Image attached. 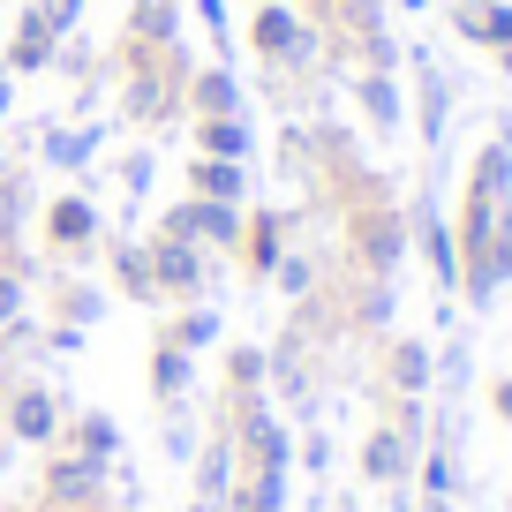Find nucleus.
Here are the masks:
<instances>
[{"mask_svg":"<svg viewBox=\"0 0 512 512\" xmlns=\"http://www.w3.org/2000/svg\"><path fill=\"white\" fill-rule=\"evenodd\" d=\"M113 497V467L106 460H83L68 445L38 452V512H91Z\"/></svg>","mask_w":512,"mask_h":512,"instance_id":"nucleus-2","label":"nucleus"},{"mask_svg":"<svg viewBox=\"0 0 512 512\" xmlns=\"http://www.w3.org/2000/svg\"><path fill=\"white\" fill-rule=\"evenodd\" d=\"M8 113H16V76L0 68V121H8Z\"/></svg>","mask_w":512,"mask_h":512,"instance_id":"nucleus-34","label":"nucleus"},{"mask_svg":"<svg viewBox=\"0 0 512 512\" xmlns=\"http://www.w3.org/2000/svg\"><path fill=\"white\" fill-rule=\"evenodd\" d=\"M400 8H415V0H400Z\"/></svg>","mask_w":512,"mask_h":512,"instance_id":"nucleus-41","label":"nucleus"},{"mask_svg":"<svg viewBox=\"0 0 512 512\" xmlns=\"http://www.w3.org/2000/svg\"><path fill=\"white\" fill-rule=\"evenodd\" d=\"M181 113H196V121H211V113H241V83L226 61L211 68H189V83H181Z\"/></svg>","mask_w":512,"mask_h":512,"instance_id":"nucleus-11","label":"nucleus"},{"mask_svg":"<svg viewBox=\"0 0 512 512\" xmlns=\"http://www.w3.org/2000/svg\"><path fill=\"white\" fill-rule=\"evenodd\" d=\"M151 181H159V151H128V159H121V196H128V204H144Z\"/></svg>","mask_w":512,"mask_h":512,"instance_id":"nucleus-30","label":"nucleus"},{"mask_svg":"<svg viewBox=\"0 0 512 512\" xmlns=\"http://www.w3.org/2000/svg\"><path fill=\"white\" fill-rule=\"evenodd\" d=\"M384 317H392V287L377 279V287H362V302H354V324H369V332H377Z\"/></svg>","mask_w":512,"mask_h":512,"instance_id":"nucleus-32","label":"nucleus"},{"mask_svg":"<svg viewBox=\"0 0 512 512\" xmlns=\"http://www.w3.org/2000/svg\"><path fill=\"white\" fill-rule=\"evenodd\" d=\"M31 211H38L31 166H8V174H0V256L23 249V234H31Z\"/></svg>","mask_w":512,"mask_h":512,"instance_id":"nucleus-15","label":"nucleus"},{"mask_svg":"<svg viewBox=\"0 0 512 512\" xmlns=\"http://www.w3.org/2000/svg\"><path fill=\"white\" fill-rule=\"evenodd\" d=\"M0 512H38V505H0Z\"/></svg>","mask_w":512,"mask_h":512,"instance_id":"nucleus-39","label":"nucleus"},{"mask_svg":"<svg viewBox=\"0 0 512 512\" xmlns=\"http://www.w3.org/2000/svg\"><path fill=\"white\" fill-rule=\"evenodd\" d=\"M98 144H106V128H98V121H68V128H46V136H38V166H61V174H83V166L98 159Z\"/></svg>","mask_w":512,"mask_h":512,"instance_id":"nucleus-13","label":"nucleus"},{"mask_svg":"<svg viewBox=\"0 0 512 512\" xmlns=\"http://www.w3.org/2000/svg\"><path fill=\"white\" fill-rule=\"evenodd\" d=\"M181 512H211V505H196V497H189V505H181Z\"/></svg>","mask_w":512,"mask_h":512,"instance_id":"nucleus-38","label":"nucleus"},{"mask_svg":"<svg viewBox=\"0 0 512 512\" xmlns=\"http://www.w3.org/2000/svg\"><path fill=\"white\" fill-rule=\"evenodd\" d=\"M31 8H38V16H46L61 38H76V31H83V16H91V0H31Z\"/></svg>","mask_w":512,"mask_h":512,"instance_id":"nucleus-31","label":"nucleus"},{"mask_svg":"<svg viewBox=\"0 0 512 512\" xmlns=\"http://www.w3.org/2000/svg\"><path fill=\"white\" fill-rule=\"evenodd\" d=\"M38 287H46V317H53V324H76V332H91V324L106 317V287H98V279H83L76 264H61V272H38Z\"/></svg>","mask_w":512,"mask_h":512,"instance_id":"nucleus-8","label":"nucleus"},{"mask_svg":"<svg viewBox=\"0 0 512 512\" xmlns=\"http://www.w3.org/2000/svg\"><path fill=\"white\" fill-rule=\"evenodd\" d=\"M189 467H196V505H211V512H219V505H226V490H234V475H241V460H234V437H226L219 422H211Z\"/></svg>","mask_w":512,"mask_h":512,"instance_id":"nucleus-10","label":"nucleus"},{"mask_svg":"<svg viewBox=\"0 0 512 512\" xmlns=\"http://www.w3.org/2000/svg\"><path fill=\"white\" fill-rule=\"evenodd\" d=\"M354 98H362V113H369L377 128H400V83H392V76H377V68H369V76L354 83Z\"/></svg>","mask_w":512,"mask_h":512,"instance_id":"nucleus-27","label":"nucleus"},{"mask_svg":"<svg viewBox=\"0 0 512 512\" xmlns=\"http://www.w3.org/2000/svg\"><path fill=\"white\" fill-rule=\"evenodd\" d=\"M174 38H181L174 0H136V8H128V46H174Z\"/></svg>","mask_w":512,"mask_h":512,"instance_id":"nucleus-24","label":"nucleus"},{"mask_svg":"<svg viewBox=\"0 0 512 512\" xmlns=\"http://www.w3.org/2000/svg\"><path fill=\"white\" fill-rule=\"evenodd\" d=\"M106 249V279L128 294V302H144V309H159V287H151V256H144V241H98Z\"/></svg>","mask_w":512,"mask_h":512,"instance_id":"nucleus-16","label":"nucleus"},{"mask_svg":"<svg viewBox=\"0 0 512 512\" xmlns=\"http://www.w3.org/2000/svg\"><path fill=\"white\" fill-rule=\"evenodd\" d=\"M8 166H16V159H8V151H0V174H8Z\"/></svg>","mask_w":512,"mask_h":512,"instance_id":"nucleus-40","label":"nucleus"},{"mask_svg":"<svg viewBox=\"0 0 512 512\" xmlns=\"http://www.w3.org/2000/svg\"><path fill=\"white\" fill-rule=\"evenodd\" d=\"M219 512H287V467H241Z\"/></svg>","mask_w":512,"mask_h":512,"instance_id":"nucleus-19","label":"nucleus"},{"mask_svg":"<svg viewBox=\"0 0 512 512\" xmlns=\"http://www.w3.org/2000/svg\"><path fill=\"white\" fill-rule=\"evenodd\" d=\"M354 249H362V264L384 279V272H392V264L407 256V226H400V211H362V219H354Z\"/></svg>","mask_w":512,"mask_h":512,"instance_id":"nucleus-12","label":"nucleus"},{"mask_svg":"<svg viewBox=\"0 0 512 512\" xmlns=\"http://www.w3.org/2000/svg\"><path fill=\"white\" fill-rule=\"evenodd\" d=\"M196 445H204V430H196V400L159 407V452H166V460L189 467V460H196Z\"/></svg>","mask_w":512,"mask_h":512,"instance_id":"nucleus-22","label":"nucleus"},{"mask_svg":"<svg viewBox=\"0 0 512 512\" xmlns=\"http://www.w3.org/2000/svg\"><path fill=\"white\" fill-rule=\"evenodd\" d=\"M53 53H61V31H53L38 8H23L16 38H8V53H0V68H8V76H53Z\"/></svg>","mask_w":512,"mask_h":512,"instance_id":"nucleus-9","label":"nucleus"},{"mask_svg":"<svg viewBox=\"0 0 512 512\" xmlns=\"http://www.w3.org/2000/svg\"><path fill=\"white\" fill-rule=\"evenodd\" d=\"M144 256H151V287H159V309H189L211 294V249L196 241H166V234H144Z\"/></svg>","mask_w":512,"mask_h":512,"instance_id":"nucleus-4","label":"nucleus"},{"mask_svg":"<svg viewBox=\"0 0 512 512\" xmlns=\"http://www.w3.org/2000/svg\"><path fill=\"white\" fill-rule=\"evenodd\" d=\"M256 8H264V0H256Z\"/></svg>","mask_w":512,"mask_h":512,"instance_id":"nucleus-43","label":"nucleus"},{"mask_svg":"<svg viewBox=\"0 0 512 512\" xmlns=\"http://www.w3.org/2000/svg\"><path fill=\"white\" fill-rule=\"evenodd\" d=\"M249 46H256V61L272 68V76H294V68H309V61H317V31H309V23L294 16L287 0H264V8H256Z\"/></svg>","mask_w":512,"mask_h":512,"instance_id":"nucleus-5","label":"nucleus"},{"mask_svg":"<svg viewBox=\"0 0 512 512\" xmlns=\"http://www.w3.org/2000/svg\"><path fill=\"white\" fill-rule=\"evenodd\" d=\"M279 249H287V211H249L241 219V264H249L256 279H272V264H279Z\"/></svg>","mask_w":512,"mask_h":512,"instance_id":"nucleus-18","label":"nucleus"},{"mask_svg":"<svg viewBox=\"0 0 512 512\" xmlns=\"http://www.w3.org/2000/svg\"><path fill=\"white\" fill-rule=\"evenodd\" d=\"M189 196L241 204V196H249V166H241V159H189Z\"/></svg>","mask_w":512,"mask_h":512,"instance_id":"nucleus-21","label":"nucleus"},{"mask_svg":"<svg viewBox=\"0 0 512 512\" xmlns=\"http://www.w3.org/2000/svg\"><path fill=\"white\" fill-rule=\"evenodd\" d=\"M430 512H452V497H430Z\"/></svg>","mask_w":512,"mask_h":512,"instance_id":"nucleus-37","label":"nucleus"},{"mask_svg":"<svg viewBox=\"0 0 512 512\" xmlns=\"http://www.w3.org/2000/svg\"><path fill=\"white\" fill-rule=\"evenodd\" d=\"M256 151V128L241 121V113H211V121H196V159H241L249 166Z\"/></svg>","mask_w":512,"mask_h":512,"instance_id":"nucleus-20","label":"nucleus"},{"mask_svg":"<svg viewBox=\"0 0 512 512\" xmlns=\"http://www.w3.org/2000/svg\"><path fill=\"white\" fill-rule=\"evenodd\" d=\"M181 83H189V53L174 46H128L121 38V121L166 128L181 121Z\"/></svg>","mask_w":512,"mask_h":512,"instance_id":"nucleus-1","label":"nucleus"},{"mask_svg":"<svg viewBox=\"0 0 512 512\" xmlns=\"http://www.w3.org/2000/svg\"><path fill=\"white\" fill-rule=\"evenodd\" d=\"M159 339H174V347H189V354L219 347V309H204V302L174 309V317H159Z\"/></svg>","mask_w":512,"mask_h":512,"instance_id":"nucleus-25","label":"nucleus"},{"mask_svg":"<svg viewBox=\"0 0 512 512\" xmlns=\"http://www.w3.org/2000/svg\"><path fill=\"white\" fill-rule=\"evenodd\" d=\"M415 452H422V422H415V400H400V422H377L362 437V475L369 482H407L415 475Z\"/></svg>","mask_w":512,"mask_h":512,"instance_id":"nucleus-7","label":"nucleus"},{"mask_svg":"<svg viewBox=\"0 0 512 512\" xmlns=\"http://www.w3.org/2000/svg\"><path fill=\"white\" fill-rule=\"evenodd\" d=\"M61 422H68V407L53 384L8 377V392H0V437H16L23 452H46V445H61Z\"/></svg>","mask_w":512,"mask_h":512,"instance_id":"nucleus-3","label":"nucleus"},{"mask_svg":"<svg viewBox=\"0 0 512 512\" xmlns=\"http://www.w3.org/2000/svg\"><path fill=\"white\" fill-rule=\"evenodd\" d=\"M0 128H8V121H0Z\"/></svg>","mask_w":512,"mask_h":512,"instance_id":"nucleus-44","label":"nucleus"},{"mask_svg":"<svg viewBox=\"0 0 512 512\" xmlns=\"http://www.w3.org/2000/svg\"><path fill=\"white\" fill-rule=\"evenodd\" d=\"M38 241H46V256H61V264H83V256H98V241H106V219H98V204L83 189L53 196L46 211H38Z\"/></svg>","mask_w":512,"mask_h":512,"instance_id":"nucleus-6","label":"nucleus"},{"mask_svg":"<svg viewBox=\"0 0 512 512\" xmlns=\"http://www.w3.org/2000/svg\"><path fill=\"white\" fill-rule=\"evenodd\" d=\"M16 452H23L16 437H0V482H8V467H16Z\"/></svg>","mask_w":512,"mask_h":512,"instance_id":"nucleus-35","label":"nucleus"},{"mask_svg":"<svg viewBox=\"0 0 512 512\" xmlns=\"http://www.w3.org/2000/svg\"><path fill=\"white\" fill-rule=\"evenodd\" d=\"M272 279H279V294H287V302H309V294H317V256H302V249H279Z\"/></svg>","mask_w":512,"mask_h":512,"instance_id":"nucleus-29","label":"nucleus"},{"mask_svg":"<svg viewBox=\"0 0 512 512\" xmlns=\"http://www.w3.org/2000/svg\"><path fill=\"white\" fill-rule=\"evenodd\" d=\"M422 128H430V136L445 128V83L437 76H422Z\"/></svg>","mask_w":512,"mask_h":512,"instance_id":"nucleus-33","label":"nucleus"},{"mask_svg":"<svg viewBox=\"0 0 512 512\" xmlns=\"http://www.w3.org/2000/svg\"><path fill=\"white\" fill-rule=\"evenodd\" d=\"M384 377H392L400 400H415L422 384H430V347H422V339H400V347L384 354Z\"/></svg>","mask_w":512,"mask_h":512,"instance_id":"nucleus-26","label":"nucleus"},{"mask_svg":"<svg viewBox=\"0 0 512 512\" xmlns=\"http://www.w3.org/2000/svg\"><path fill=\"white\" fill-rule=\"evenodd\" d=\"M196 400V354L174 347V339H151V407Z\"/></svg>","mask_w":512,"mask_h":512,"instance_id":"nucleus-14","label":"nucleus"},{"mask_svg":"<svg viewBox=\"0 0 512 512\" xmlns=\"http://www.w3.org/2000/svg\"><path fill=\"white\" fill-rule=\"evenodd\" d=\"M264 377H272L264 347H226V392H264Z\"/></svg>","mask_w":512,"mask_h":512,"instance_id":"nucleus-28","label":"nucleus"},{"mask_svg":"<svg viewBox=\"0 0 512 512\" xmlns=\"http://www.w3.org/2000/svg\"><path fill=\"white\" fill-rule=\"evenodd\" d=\"M61 445L68 452H83V460H121V422L106 415V407H83V415H68L61 422Z\"/></svg>","mask_w":512,"mask_h":512,"instance_id":"nucleus-17","label":"nucleus"},{"mask_svg":"<svg viewBox=\"0 0 512 512\" xmlns=\"http://www.w3.org/2000/svg\"><path fill=\"white\" fill-rule=\"evenodd\" d=\"M31 279H38V272H31V256H23V249L0 256V332L31 317Z\"/></svg>","mask_w":512,"mask_h":512,"instance_id":"nucleus-23","label":"nucleus"},{"mask_svg":"<svg viewBox=\"0 0 512 512\" xmlns=\"http://www.w3.org/2000/svg\"><path fill=\"white\" fill-rule=\"evenodd\" d=\"M174 8H189V0H174Z\"/></svg>","mask_w":512,"mask_h":512,"instance_id":"nucleus-42","label":"nucleus"},{"mask_svg":"<svg viewBox=\"0 0 512 512\" xmlns=\"http://www.w3.org/2000/svg\"><path fill=\"white\" fill-rule=\"evenodd\" d=\"M497 415H505V422H512V384H497Z\"/></svg>","mask_w":512,"mask_h":512,"instance_id":"nucleus-36","label":"nucleus"}]
</instances>
